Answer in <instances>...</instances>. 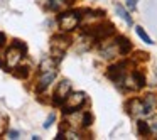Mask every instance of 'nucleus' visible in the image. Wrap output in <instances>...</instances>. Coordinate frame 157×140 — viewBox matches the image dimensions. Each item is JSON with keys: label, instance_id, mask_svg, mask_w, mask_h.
Returning a JSON list of instances; mask_svg holds the SVG:
<instances>
[{"label": "nucleus", "instance_id": "f257e3e1", "mask_svg": "<svg viewBox=\"0 0 157 140\" xmlns=\"http://www.w3.org/2000/svg\"><path fill=\"white\" fill-rule=\"evenodd\" d=\"M79 21H81V15H79V12H76V10L63 12V14L58 17L59 27H61L63 32H71V31H75V29L78 27Z\"/></svg>", "mask_w": 157, "mask_h": 140}, {"label": "nucleus", "instance_id": "f03ea898", "mask_svg": "<svg viewBox=\"0 0 157 140\" xmlns=\"http://www.w3.org/2000/svg\"><path fill=\"white\" fill-rule=\"evenodd\" d=\"M85 103H86L85 93H69L68 98H66L64 103H63V113H64V115L76 113Z\"/></svg>", "mask_w": 157, "mask_h": 140}, {"label": "nucleus", "instance_id": "7ed1b4c3", "mask_svg": "<svg viewBox=\"0 0 157 140\" xmlns=\"http://www.w3.org/2000/svg\"><path fill=\"white\" fill-rule=\"evenodd\" d=\"M88 34L91 36L93 39H96V41H105L106 37H110V36L115 34V29H113V24H110V22H105V24H98L95 25V27H91L88 31Z\"/></svg>", "mask_w": 157, "mask_h": 140}, {"label": "nucleus", "instance_id": "20e7f679", "mask_svg": "<svg viewBox=\"0 0 157 140\" xmlns=\"http://www.w3.org/2000/svg\"><path fill=\"white\" fill-rule=\"evenodd\" d=\"M69 93H71V83H69L68 79H63V81L58 85L56 91H54L52 103H54V105H63V103H64V100L68 98Z\"/></svg>", "mask_w": 157, "mask_h": 140}, {"label": "nucleus", "instance_id": "39448f33", "mask_svg": "<svg viewBox=\"0 0 157 140\" xmlns=\"http://www.w3.org/2000/svg\"><path fill=\"white\" fill-rule=\"evenodd\" d=\"M22 54H24V52L12 44V47H9V51L5 52V64H7V69L17 68V64L22 59Z\"/></svg>", "mask_w": 157, "mask_h": 140}, {"label": "nucleus", "instance_id": "423d86ee", "mask_svg": "<svg viewBox=\"0 0 157 140\" xmlns=\"http://www.w3.org/2000/svg\"><path fill=\"white\" fill-rule=\"evenodd\" d=\"M125 68H128V62H127V61L117 62V64H113V66H110V68H108L106 76H108L110 79H113V81H118V79L125 74V71H127Z\"/></svg>", "mask_w": 157, "mask_h": 140}, {"label": "nucleus", "instance_id": "0eeeda50", "mask_svg": "<svg viewBox=\"0 0 157 140\" xmlns=\"http://www.w3.org/2000/svg\"><path fill=\"white\" fill-rule=\"evenodd\" d=\"M157 106V100L154 95H147L145 98L142 100V116H147L155 110Z\"/></svg>", "mask_w": 157, "mask_h": 140}, {"label": "nucleus", "instance_id": "6e6552de", "mask_svg": "<svg viewBox=\"0 0 157 140\" xmlns=\"http://www.w3.org/2000/svg\"><path fill=\"white\" fill-rule=\"evenodd\" d=\"M56 78V69H51V71H44L41 76V79H39V85H37V91H44L46 88H48L49 85H51L52 81H54Z\"/></svg>", "mask_w": 157, "mask_h": 140}, {"label": "nucleus", "instance_id": "1a4fd4ad", "mask_svg": "<svg viewBox=\"0 0 157 140\" xmlns=\"http://www.w3.org/2000/svg\"><path fill=\"white\" fill-rule=\"evenodd\" d=\"M127 108H128L127 112L132 116H142V100H137V98L130 100L127 103Z\"/></svg>", "mask_w": 157, "mask_h": 140}, {"label": "nucleus", "instance_id": "9d476101", "mask_svg": "<svg viewBox=\"0 0 157 140\" xmlns=\"http://www.w3.org/2000/svg\"><path fill=\"white\" fill-rule=\"evenodd\" d=\"M118 54L125 56L130 52V49H132V44H130V41H127L125 37H120V42H118Z\"/></svg>", "mask_w": 157, "mask_h": 140}, {"label": "nucleus", "instance_id": "9b49d317", "mask_svg": "<svg viewBox=\"0 0 157 140\" xmlns=\"http://www.w3.org/2000/svg\"><path fill=\"white\" fill-rule=\"evenodd\" d=\"M132 78H133V83H135L137 89H140V88L145 86V76H144L140 71H133L132 73Z\"/></svg>", "mask_w": 157, "mask_h": 140}, {"label": "nucleus", "instance_id": "f8f14e48", "mask_svg": "<svg viewBox=\"0 0 157 140\" xmlns=\"http://www.w3.org/2000/svg\"><path fill=\"white\" fill-rule=\"evenodd\" d=\"M137 128H139V135H142V137L152 135V132H150V127H149V122H144V120H140V122L137 123Z\"/></svg>", "mask_w": 157, "mask_h": 140}, {"label": "nucleus", "instance_id": "ddd939ff", "mask_svg": "<svg viewBox=\"0 0 157 140\" xmlns=\"http://www.w3.org/2000/svg\"><path fill=\"white\" fill-rule=\"evenodd\" d=\"M115 12H117V14H118L120 17H122L123 21H125L127 24H128V25H132V24H133V22H132V17H130V15H128V12H127L125 9L122 7V5H118V4H117V5H115Z\"/></svg>", "mask_w": 157, "mask_h": 140}, {"label": "nucleus", "instance_id": "4468645a", "mask_svg": "<svg viewBox=\"0 0 157 140\" xmlns=\"http://www.w3.org/2000/svg\"><path fill=\"white\" fill-rule=\"evenodd\" d=\"M64 5H66V0H49L48 2V9L52 12H59Z\"/></svg>", "mask_w": 157, "mask_h": 140}, {"label": "nucleus", "instance_id": "2eb2a0df", "mask_svg": "<svg viewBox=\"0 0 157 140\" xmlns=\"http://www.w3.org/2000/svg\"><path fill=\"white\" fill-rule=\"evenodd\" d=\"M135 32H137V36H139V37L142 39L144 42H145V44H154V42H152V39H150L149 36H147V32L144 31L142 27H135Z\"/></svg>", "mask_w": 157, "mask_h": 140}, {"label": "nucleus", "instance_id": "dca6fc26", "mask_svg": "<svg viewBox=\"0 0 157 140\" xmlns=\"http://www.w3.org/2000/svg\"><path fill=\"white\" fill-rule=\"evenodd\" d=\"M14 76L15 78H27L29 76V68H25V66H21V68H17V71H14Z\"/></svg>", "mask_w": 157, "mask_h": 140}, {"label": "nucleus", "instance_id": "f3484780", "mask_svg": "<svg viewBox=\"0 0 157 140\" xmlns=\"http://www.w3.org/2000/svg\"><path fill=\"white\" fill-rule=\"evenodd\" d=\"M91 122H93V116L90 115V113H85V115H83V120H81V125L83 127H90Z\"/></svg>", "mask_w": 157, "mask_h": 140}, {"label": "nucleus", "instance_id": "a211bd4d", "mask_svg": "<svg viewBox=\"0 0 157 140\" xmlns=\"http://www.w3.org/2000/svg\"><path fill=\"white\" fill-rule=\"evenodd\" d=\"M149 127H150V132L157 135V116L152 120V122H149Z\"/></svg>", "mask_w": 157, "mask_h": 140}, {"label": "nucleus", "instance_id": "6ab92c4d", "mask_svg": "<svg viewBox=\"0 0 157 140\" xmlns=\"http://www.w3.org/2000/svg\"><path fill=\"white\" fill-rule=\"evenodd\" d=\"M54 118H56L54 113H51V115H49V118L46 120V123H44V128H49V127L52 125V122H54Z\"/></svg>", "mask_w": 157, "mask_h": 140}, {"label": "nucleus", "instance_id": "aec40b11", "mask_svg": "<svg viewBox=\"0 0 157 140\" xmlns=\"http://www.w3.org/2000/svg\"><path fill=\"white\" fill-rule=\"evenodd\" d=\"M137 2H139V0H127V7H128L130 10H133V9L137 7Z\"/></svg>", "mask_w": 157, "mask_h": 140}, {"label": "nucleus", "instance_id": "412c9836", "mask_svg": "<svg viewBox=\"0 0 157 140\" xmlns=\"http://www.w3.org/2000/svg\"><path fill=\"white\" fill-rule=\"evenodd\" d=\"M9 138H19V132H15V130L9 132Z\"/></svg>", "mask_w": 157, "mask_h": 140}, {"label": "nucleus", "instance_id": "4be33fe9", "mask_svg": "<svg viewBox=\"0 0 157 140\" xmlns=\"http://www.w3.org/2000/svg\"><path fill=\"white\" fill-rule=\"evenodd\" d=\"M4 42H5V34L4 32H0V47L4 46Z\"/></svg>", "mask_w": 157, "mask_h": 140}]
</instances>
